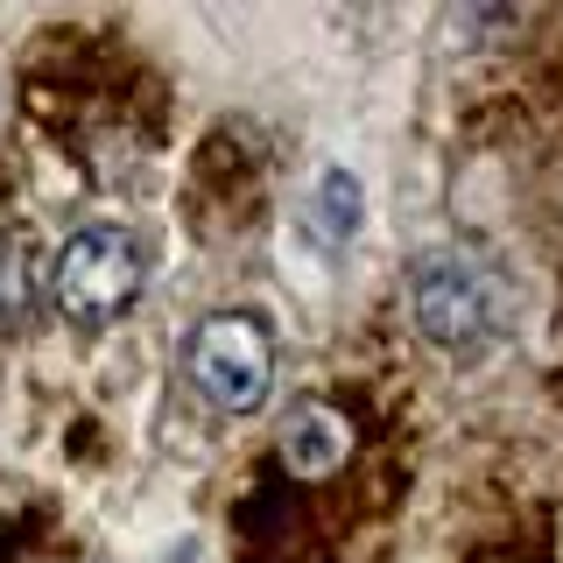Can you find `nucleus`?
<instances>
[{"label":"nucleus","mask_w":563,"mask_h":563,"mask_svg":"<svg viewBox=\"0 0 563 563\" xmlns=\"http://www.w3.org/2000/svg\"><path fill=\"white\" fill-rule=\"evenodd\" d=\"M141 282H148V261H141V240L128 225H78L49 268V296H57L64 324L99 331L141 296Z\"/></svg>","instance_id":"obj_1"},{"label":"nucleus","mask_w":563,"mask_h":563,"mask_svg":"<svg viewBox=\"0 0 563 563\" xmlns=\"http://www.w3.org/2000/svg\"><path fill=\"white\" fill-rule=\"evenodd\" d=\"M409 310H416V331L430 345L472 352L500 324V289H493V268L472 246H430L409 268Z\"/></svg>","instance_id":"obj_2"},{"label":"nucleus","mask_w":563,"mask_h":563,"mask_svg":"<svg viewBox=\"0 0 563 563\" xmlns=\"http://www.w3.org/2000/svg\"><path fill=\"white\" fill-rule=\"evenodd\" d=\"M184 374L219 416H254L275 387V339L254 310H219L190 331Z\"/></svg>","instance_id":"obj_3"},{"label":"nucleus","mask_w":563,"mask_h":563,"mask_svg":"<svg viewBox=\"0 0 563 563\" xmlns=\"http://www.w3.org/2000/svg\"><path fill=\"white\" fill-rule=\"evenodd\" d=\"M345 457H352V416L345 409L303 401L282 422V465H289V479H331Z\"/></svg>","instance_id":"obj_4"},{"label":"nucleus","mask_w":563,"mask_h":563,"mask_svg":"<svg viewBox=\"0 0 563 563\" xmlns=\"http://www.w3.org/2000/svg\"><path fill=\"white\" fill-rule=\"evenodd\" d=\"M352 233H360V184H352V169H331L317 184V240L345 246Z\"/></svg>","instance_id":"obj_5"},{"label":"nucleus","mask_w":563,"mask_h":563,"mask_svg":"<svg viewBox=\"0 0 563 563\" xmlns=\"http://www.w3.org/2000/svg\"><path fill=\"white\" fill-rule=\"evenodd\" d=\"M35 303V282H29V246L14 233H0V331H22V317Z\"/></svg>","instance_id":"obj_6"}]
</instances>
